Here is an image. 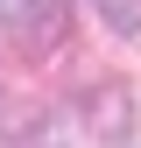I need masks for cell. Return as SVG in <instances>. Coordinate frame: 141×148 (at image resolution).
<instances>
[{
	"instance_id": "1",
	"label": "cell",
	"mask_w": 141,
	"mask_h": 148,
	"mask_svg": "<svg viewBox=\"0 0 141 148\" xmlns=\"http://www.w3.org/2000/svg\"><path fill=\"white\" fill-rule=\"evenodd\" d=\"M70 28V0H0V35H14L21 57H49Z\"/></svg>"
},
{
	"instance_id": "2",
	"label": "cell",
	"mask_w": 141,
	"mask_h": 148,
	"mask_svg": "<svg viewBox=\"0 0 141 148\" xmlns=\"http://www.w3.org/2000/svg\"><path fill=\"white\" fill-rule=\"evenodd\" d=\"M99 14L113 21V35H141V0H99Z\"/></svg>"
}]
</instances>
